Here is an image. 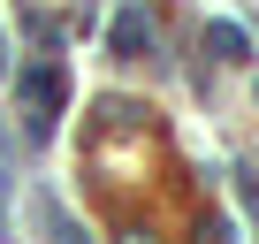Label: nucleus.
I'll use <instances>...</instances> for the list:
<instances>
[{"instance_id":"obj_1","label":"nucleus","mask_w":259,"mask_h":244,"mask_svg":"<svg viewBox=\"0 0 259 244\" xmlns=\"http://www.w3.org/2000/svg\"><path fill=\"white\" fill-rule=\"evenodd\" d=\"M16 99L31 107V122L46 130V122L69 107V84H61V69H54V61H38V69H23V76H16Z\"/></svg>"},{"instance_id":"obj_2","label":"nucleus","mask_w":259,"mask_h":244,"mask_svg":"<svg viewBox=\"0 0 259 244\" xmlns=\"http://www.w3.org/2000/svg\"><path fill=\"white\" fill-rule=\"evenodd\" d=\"M145 46H153V23L145 16H122L114 23V54H145Z\"/></svg>"},{"instance_id":"obj_3","label":"nucleus","mask_w":259,"mask_h":244,"mask_svg":"<svg viewBox=\"0 0 259 244\" xmlns=\"http://www.w3.org/2000/svg\"><path fill=\"white\" fill-rule=\"evenodd\" d=\"M206 46H213L221 61H244V31H236V23H213V31H206Z\"/></svg>"}]
</instances>
